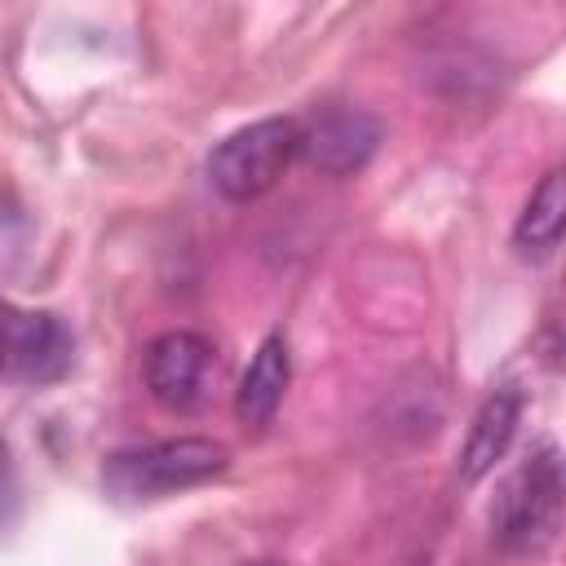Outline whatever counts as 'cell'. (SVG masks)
I'll use <instances>...</instances> for the list:
<instances>
[{
	"label": "cell",
	"instance_id": "obj_1",
	"mask_svg": "<svg viewBox=\"0 0 566 566\" xmlns=\"http://www.w3.org/2000/svg\"><path fill=\"white\" fill-rule=\"evenodd\" d=\"M562 455L553 442L535 447L504 482L491 504V531L504 553H531L539 557L562 526Z\"/></svg>",
	"mask_w": 566,
	"mask_h": 566
},
{
	"label": "cell",
	"instance_id": "obj_2",
	"mask_svg": "<svg viewBox=\"0 0 566 566\" xmlns=\"http://www.w3.org/2000/svg\"><path fill=\"white\" fill-rule=\"evenodd\" d=\"M226 464L230 451L212 438H168V442L115 451L102 464V482L119 500H159L217 478Z\"/></svg>",
	"mask_w": 566,
	"mask_h": 566
},
{
	"label": "cell",
	"instance_id": "obj_3",
	"mask_svg": "<svg viewBox=\"0 0 566 566\" xmlns=\"http://www.w3.org/2000/svg\"><path fill=\"white\" fill-rule=\"evenodd\" d=\"M296 155V119H256L239 133H230L226 142H217V150L208 155V181L221 199L230 203H248L261 199L292 164Z\"/></svg>",
	"mask_w": 566,
	"mask_h": 566
},
{
	"label": "cell",
	"instance_id": "obj_4",
	"mask_svg": "<svg viewBox=\"0 0 566 566\" xmlns=\"http://www.w3.org/2000/svg\"><path fill=\"white\" fill-rule=\"evenodd\" d=\"M380 146V124L358 106H323L296 124V155H305L327 177L358 172Z\"/></svg>",
	"mask_w": 566,
	"mask_h": 566
},
{
	"label": "cell",
	"instance_id": "obj_5",
	"mask_svg": "<svg viewBox=\"0 0 566 566\" xmlns=\"http://www.w3.org/2000/svg\"><path fill=\"white\" fill-rule=\"evenodd\" d=\"M142 376H146V389L159 407L190 411L203 398L208 376H212V340L199 332H181V327L164 332L146 345Z\"/></svg>",
	"mask_w": 566,
	"mask_h": 566
},
{
	"label": "cell",
	"instance_id": "obj_6",
	"mask_svg": "<svg viewBox=\"0 0 566 566\" xmlns=\"http://www.w3.org/2000/svg\"><path fill=\"white\" fill-rule=\"evenodd\" d=\"M517 420H522L517 385H500V389H491L482 398V407H478V416L469 424V438L460 447V464H455L460 482L473 486L495 469V460H504V451H509V442L517 433Z\"/></svg>",
	"mask_w": 566,
	"mask_h": 566
},
{
	"label": "cell",
	"instance_id": "obj_7",
	"mask_svg": "<svg viewBox=\"0 0 566 566\" xmlns=\"http://www.w3.org/2000/svg\"><path fill=\"white\" fill-rule=\"evenodd\" d=\"M71 367V332L53 314H9V371L22 380H57Z\"/></svg>",
	"mask_w": 566,
	"mask_h": 566
},
{
	"label": "cell",
	"instance_id": "obj_8",
	"mask_svg": "<svg viewBox=\"0 0 566 566\" xmlns=\"http://www.w3.org/2000/svg\"><path fill=\"white\" fill-rule=\"evenodd\" d=\"M287 376H292V363H287V340L274 332L256 345V354L248 358V371L239 380V394H234V416L248 424V429H261L274 420L279 402H283V389H287Z\"/></svg>",
	"mask_w": 566,
	"mask_h": 566
},
{
	"label": "cell",
	"instance_id": "obj_9",
	"mask_svg": "<svg viewBox=\"0 0 566 566\" xmlns=\"http://www.w3.org/2000/svg\"><path fill=\"white\" fill-rule=\"evenodd\" d=\"M562 226H566V186L562 172H544L539 186L531 190L517 226H513V248L526 261H548L553 248L562 243Z\"/></svg>",
	"mask_w": 566,
	"mask_h": 566
},
{
	"label": "cell",
	"instance_id": "obj_10",
	"mask_svg": "<svg viewBox=\"0 0 566 566\" xmlns=\"http://www.w3.org/2000/svg\"><path fill=\"white\" fill-rule=\"evenodd\" d=\"M13 500V464H9V447L0 438V517H4V504Z\"/></svg>",
	"mask_w": 566,
	"mask_h": 566
},
{
	"label": "cell",
	"instance_id": "obj_11",
	"mask_svg": "<svg viewBox=\"0 0 566 566\" xmlns=\"http://www.w3.org/2000/svg\"><path fill=\"white\" fill-rule=\"evenodd\" d=\"M9 367V310H0V371Z\"/></svg>",
	"mask_w": 566,
	"mask_h": 566
},
{
	"label": "cell",
	"instance_id": "obj_12",
	"mask_svg": "<svg viewBox=\"0 0 566 566\" xmlns=\"http://www.w3.org/2000/svg\"><path fill=\"white\" fill-rule=\"evenodd\" d=\"M252 566H274V562H252Z\"/></svg>",
	"mask_w": 566,
	"mask_h": 566
}]
</instances>
